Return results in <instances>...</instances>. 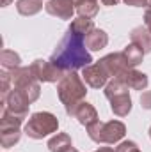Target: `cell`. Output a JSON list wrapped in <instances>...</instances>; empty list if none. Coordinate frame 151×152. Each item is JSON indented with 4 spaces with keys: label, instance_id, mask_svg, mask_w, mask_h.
Masks as SVG:
<instances>
[{
    "label": "cell",
    "instance_id": "4316f807",
    "mask_svg": "<svg viewBox=\"0 0 151 152\" xmlns=\"http://www.w3.org/2000/svg\"><path fill=\"white\" fill-rule=\"evenodd\" d=\"M100 2H101V5H107V7H112V5L119 4V0H100Z\"/></svg>",
    "mask_w": 151,
    "mask_h": 152
},
{
    "label": "cell",
    "instance_id": "4fadbf2b",
    "mask_svg": "<svg viewBox=\"0 0 151 152\" xmlns=\"http://www.w3.org/2000/svg\"><path fill=\"white\" fill-rule=\"evenodd\" d=\"M68 115H71V117H75L76 120L82 124V126H91V124H94L96 120H100L98 118V112H96V108L91 104V103H87V101H82V103H78L76 106H73L70 112H66Z\"/></svg>",
    "mask_w": 151,
    "mask_h": 152
},
{
    "label": "cell",
    "instance_id": "30bf717a",
    "mask_svg": "<svg viewBox=\"0 0 151 152\" xmlns=\"http://www.w3.org/2000/svg\"><path fill=\"white\" fill-rule=\"evenodd\" d=\"M82 78H84L85 85H89L91 88H105V85L110 81L109 73L103 69V66L100 62H94V64H89L87 67H84Z\"/></svg>",
    "mask_w": 151,
    "mask_h": 152
},
{
    "label": "cell",
    "instance_id": "7a4b0ae2",
    "mask_svg": "<svg viewBox=\"0 0 151 152\" xmlns=\"http://www.w3.org/2000/svg\"><path fill=\"white\" fill-rule=\"evenodd\" d=\"M57 96L59 101L64 104L66 112H70L73 106L82 103L87 96V87L84 78L76 71H68L62 76V80L57 83Z\"/></svg>",
    "mask_w": 151,
    "mask_h": 152
},
{
    "label": "cell",
    "instance_id": "3957f363",
    "mask_svg": "<svg viewBox=\"0 0 151 152\" xmlns=\"http://www.w3.org/2000/svg\"><path fill=\"white\" fill-rule=\"evenodd\" d=\"M85 129H87V134L93 142L105 143V145L119 143L126 134V126L121 120H109V122L96 120L94 124L87 126Z\"/></svg>",
    "mask_w": 151,
    "mask_h": 152
},
{
    "label": "cell",
    "instance_id": "e0dca14e",
    "mask_svg": "<svg viewBox=\"0 0 151 152\" xmlns=\"http://www.w3.org/2000/svg\"><path fill=\"white\" fill-rule=\"evenodd\" d=\"M73 147L71 136L68 133H57L55 136H52L48 140V151L50 152H64Z\"/></svg>",
    "mask_w": 151,
    "mask_h": 152
},
{
    "label": "cell",
    "instance_id": "2e32d148",
    "mask_svg": "<svg viewBox=\"0 0 151 152\" xmlns=\"http://www.w3.org/2000/svg\"><path fill=\"white\" fill-rule=\"evenodd\" d=\"M130 39H132V42L137 44L144 53H150L151 51V32L146 25H141V27L132 28Z\"/></svg>",
    "mask_w": 151,
    "mask_h": 152
},
{
    "label": "cell",
    "instance_id": "7c38bea8",
    "mask_svg": "<svg viewBox=\"0 0 151 152\" xmlns=\"http://www.w3.org/2000/svg\"><path fill=\"white\" fill-rule=\"evenodd\" d=\"M44 11L59 20H71L76 12L73 0H48L44 4Z\"/></svg>",
    "mask_w": 151,
    "mask_h": 152
},
{
    "label": "cell",
    "instance_id": "cb8c5ba5",
    "mask_svg": "<svg viewBox=\"0 0 151 152\" xmlns=\"http://www.w3.org/2000/svg\"><path fill=\"white\" fill-rule=\"evenodd\" d=\"M115 152H141L137 143L132 142V140H126V142H121L117 147H115Z\"/></svg>",
    "mask_w": 151,
    "mask_h": 152
},
{
    "label": "cell",
    "instance_id": "f546056e",
    "mask_svg": "<svg viewBox=\"0 0 151 152\" xmlns=\"http://www.w3.org/2000/svg\"><path fill=\"white\" fill-rule=\"evenodd\" d=\"M64 152H78V151H76L75 147H71V149H68V151H64Z\"/></svg>",
    "mask_w": 151,
    "mask_h": 152
},
{
    "label": "cell",
    "instance_id": "8992f818",
    "mask_svg": "<svg viewBox=\"0 0 151 152\" xmlns=\"http://www.w3.org/2000/svg\"><path fill=\"white\" fill-rule=\"evenodd\" d=\"M11 78H13V87L18 88L30 103H36L41 96V81L34 76L30 66L29 67H16L14 71H11Z\"/></svg>",
    "mask_w": 151,
    "mask_h": 152
},
{
    "label": "cell",
    "instance_id": "ffe728a7",
    "mask_svg": "<svg viewBox=\"0 0 151 152\" xmlns=\"http://www.w3.org/2000/svg\"><path fill=\"white\" fill-rule=\"evenodd\" d=\"M0 64H2V69L5 71H14L16 67L21 66V58L16 51L13 50H2V55H0Z\"/></svg>",
    "mask_w": 151,
    "mask_h": 152
},
{
    "label": "cell",
    "instance_id": "d4e9b609",
    "mask_svg": "<svg viewBox=\"0 0 151 152\" xmlns=\"http://www.w3.org/2000/svg\"><path fill=\"white\" fill-rule=\"evenodd\" d=\"M141 106L144 110H151V90L142 92V96H141Z\"/></svg>",
    "mask_w": 151,
    "mask_h": 152
},
{
    "label": "cell",
    "instance_id": "1f68e13d",
    "mask_svg": "<svg viewBox=\"0 0 151 152\" xmlns=\"http://www.w3.org/2000/svg\"><path fill=\"white\" fill-rule=\"evenodd\" d=\"M148 7L151 9V0H148Z\"/></svg>",
    "mask_w": 151,
    "mask_h": 152
},
{
    "label": "cell",
    "instance_id": "5b68a950",
    "mask_svg": "<svg viewBox=\"0 0 151 152\" xmlns=\"http://www.w3.org/2000/svg\"><path fill=\"white\" fill-rule=\"evenodd\" d=\"M57 129H59V120L50 112L32 113L23 126V133L32 140H43V138L50 136L52 133H57Z\"/></svg>",
    "mask_w": 151,
    "mask_h": 152
},
{
    "label": "cell",
    "instance_id": "d6986e66",
    "mask_svg": "<svg viewBox=\"0 0 151 152\" xmlns=\"http://www.w3.org/2000/svg\"><path fill=\"white\" fill-rule=\"evenodd\" d=\"M75 11L82 18H94L100 11V0H82L80 4L75 5Z\"/></svg>",
    "mask_w": 151,
    "mask_h": 152
},
{
    "label": "cell",
    "instance_id": "52a82bcc",
    "mask_svg": "<svg viewBox=\"0 0 151 152\" xmlns=\"http://www.w3.org/2000/svg\"><path fill=\"white\" fill-rule=\"evenodd\" d=\"M25 120L2 112V120H0V145L4 149L14 147L20 138H21V124Z\"/></svg>",
    "mask_w": 151,
    "mask_h": 152
},
{
    "label": "cell",
    "instance_id": "6da1fadb",
    "mask_svg": "<svg viewBox=\"0 0 151 152\" xmlns=\"http://www.w3.org/2000/svg\"><path fill=\"white\" fill-rule=\"evenodd\" d=\"M50 60L66 73L68 71H76V69H84L89 64H93V57H91L85 42H84V37L73 34L70 28L64 34V37L61 39V42L57 44V48L52 53Z\"/></svg>",
    "mask_w": 151,
    "mask_h": 152
},
{
    "label": "cell",
    "instance_id": "5bb4252c",
    "mask_svg": "<svg viewBox=\"0 0 151 152\" xmlns=\"http://www.w3.org/2000/svg\"><path fill=\"white\" fill-rule=\"evenodd\" d=\"M98 62L103 66V69L109 73L110 78H115L121 71H124V69L128 67L123 51H119V53H109V55H105L103 58H100Z\"/></svg>",
    "mask_w": 151,
    "mask_h": 152
},
{
    "label": "cell",
    "instance_id": "7402d4cb",
    "mask_svg": "<svg viewBox=\"0 0 151 152\" xmlns=\"http://www.w3.org/2000/svg\"><path fill=\"white\" fill-rule=\"evenodd\" d=\"M93 28H94V21L91 18H82V16L75 18L70 25V30L76 36H82V37H85Z\"/></svg>",
    "mask_w": 151,
    "mask_h": 152
},
{
    "label": "cell",
    "instance_id": "44dd1931",
    "mask_svg": "<svg viewBox=\"0 0 151 152\" xmlns=\"http://www.w3.org/2000/svg\"><path fill=\"white\" fill-rule=\"evenodd\" d=\"M43 9V0H18L16 11L21 16H34Z\"/></svg>",
    "mask_w": 151,
    "mask_h": 152
},
{
    "label": "cell",
    "instance_id": "ac0fdd59",
    "mask_svg": "<svg viewBox=\"0 0 151 152\" xmlns=\"http://www.w3.org/2000/svg\"><path fill=\"white\" fill-rule=\"evenodd\" d=\"M123 55H124V60H126L128 67H137V66L142 62V58H144V55H146V53H144L137 44L130 42V44L123 50Z\"/></svg>",
    "mask_w": 151,
    "mask_h": 152
},
{
    "label": "cell",
    "instance_id": "484cf974",
    "mask_svg": "<svg viewBox=\"0 0 151 152\" xmlns=\"http://www.w3.org/2000/svg\"><path fill=\"white\" fill-rule=\"evenodd\" d=\"M123 2L132 7H148V0H123Z\"/></svg>",
    "mask_w": 151,
    "mask_h": 152
},
{
    "label": "cell",
    "instance_id": "277c9868",
    "mask_svg": "<svg viewBox=\"0 0 151 152\" xmlns=\"http://www.w3.org/2000/svg\"><path fill=\"white\" fill-rule=\"evenodd\" d=\"M105 97L110 101V110L115 117H126L132 112V97H130V87L124 85L121 80L112 78L105 85Z\"/></svg>",
    "mask_w": 151,
    "mask_h": 152
},
{
    "label": "cell",
    "instance_id": "603a6c76",
    "mask_svg": "<svg viewBox=\"0 0 151 152\" xmlns=\"http://www.w3.org/2000/svg\"><path fill=\"white\" fill-rule=\"evenodd\" d=\"M11 83H13L11 71L2 69V73H0V104H4V103H5V99H7L9 92L13 90V88H11Z\"/></svg>",
    "mask_w": 151,
    "mask_h": 152
},
{
    "label": "cell",
    "instance_id": "83f0119b",
    "mask_svg": "<svg viewBox=\"0 0 151 152\" xmlns=\"http://www.w3.org/2000/svg\"><path fill=\"white\" fill-rule=\"evenodd\" d=\"M94 152H115V151H114L112 147H100L98 151H94Z\"/></svg>",
    "mask_w": 151,
    "mask_h": 152
},
{
    "label": "cell",
    "instance_id": "ba28073f",
    "mask_svg": "<svg viewBox=\"0 0 151 152\" xmlns=\"http://www.w3.org/2000/svg\"><path fill=\"white\" fill-rule=\"evenodd\" d=\"M30 69L41 83H59L62 76L66 75V71L57 67L52 60H43V58H36L30 64Z\"/></svg>",
    "mask_w": 151,
    "mask_h": 152
},
{
    "label": "cell",
    "instance_id": "f1b7e54d",
    "mask_svg": "<svg viewBox=\"0 0 151 152\" xmlns=\"http://www.w3.org/2000/svg\"><path fill=\"white\" fill-rule=\"evenodd\" d=\"M9 2H11V0H4V2H2V7H5V5H9Z\"/></svg>",
    "mask_w": 151,
    "mask_h": 152
},
{
    "label": "cell",
    "instance_id": "8fae6325",
    "mask_svg": "<svg viewBox=\"0 0 151 152\" xmlns=\"http://www.w3.org/2000/svg\"><path fill=\"white\" fill-rule=\"evenodd\" d=\"M115 78L121 80L124 85H128L132 90H146L148 83H150L148 75H144L142 71H137L135 67H126L124 71H121Z\"/></svg>",
    "mask_w": 151,
    "mask_h": 152
},
{
    "label": "cell",
    "instance_id": "4dcf8cb0",
    "mask_svg": "<svg viewBox=\"0 0 151 152\" xmlns=\"http://www.w3.org/2000/svg\"><path fill=\"white\" fill-rule=\"evenodd\" d=\"M80 2H82V0H73V4H75V5H76V4H80Z\"/></svg>",
    "mask_w": 151,
    "mask_h": 152
},
{
    "label": "cell",
    "instance_id": "9c48e42d",
    "mask_svg": "<svg viewBox=\"0 0 151 152\" xmlns=\"http://www.w3.org/2000/svg\"><path fill=\"white\" fill-rule=\"evenodd\" d=\"M30 104H32V103H30L18 88L13 87V90L9 92L5 103L2 104V112H5V113H9V115H14V117L21 118V120H25V118L29 117V108H30Z\"/></svg>",
    "mask_w": 151,
    "mask_h": 152
},
{
    "label": "cell",
    "instance_id": "9a60e30c",
    "mask_svg": "<svg viewBox=\"0 0 151 152\" xmlns=\"http://www.w3.org/2000/svg\"><path fill=\"white\" fill-rule=\"evenodd\" d=\"M84 42H85V46H87L89 51H100V50H103V48L109 44V34H107L105 30L94 27V28L84 37Z\"/></svg>",
    "mask_w": 151,
    "mask_h": 152
},
{
    "label": "cell",
    "instance_id": "d6a6232c",
    "mask_svg": "<svg viewBox=\"0 0 151 152\" xmlns=\"http://www.w3.org/2000/svg\"><path fill=\"white\" fill-rule=\"evenodd\" d=\"M150 138H151V127H150Z\"/></svg>",
    "mask_w": 151,
    "mask_h": 152
}]
</instances>
